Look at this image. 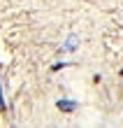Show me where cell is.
<instances>
[{
    "instance_id": "1",
    "label": "cell",
    "mask_w": 123,
    "mask_h": 128,
    "mask_svg": "<svg viewBox=\"0 0 123 128\" xmlns=\"http://www.w3.org/2000/svg\"><path fill=\"white\" fill-rule=\"evenodd\" d=\"M58 107L67 112V110H74V102H72V100H60V102H58Z\"/></svg>"
},
{
    "instance_id": "2",
    "label": "cell",
    "mask_w": 123,
    "mask_h": 128,
    "mask_svg": "<svg viewBox=\"0 0 123 128\" xmlns=\"http://www.w3.org/2000/svg\"><path fill=\"white\" fill-rule=\"evenodd\" d=\"M74 47H77V37H72V40L65 44V49H74Z\"/></svg>"
},
{
    "instance_id": "3",
    "label": "cell",
    "mask_w": 123,
    "mask_h": 128,
    "mask_svg": "<svg viewBox=\"0 0 123 128\" xmlns=\"http://www.w3.org/2000/svg\"><path fill=\"white\" fill-rule=\"evenodd\" d=\"M0 107H5V100H2V93H0Z\"/></svg>"
}]
</instances>
